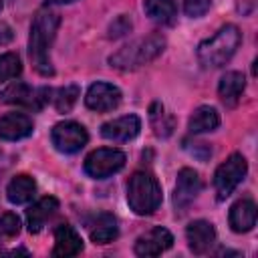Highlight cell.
<instances>
[{
	"instance_id": "obj_1",
	"label": "cell",
	"mask_w": 258,
	"mask_h": 258,
	"mask_svg": "<svg viewBox=\"0 0 258 258\" xmlns=\"http://www.w3.org/2000/svg\"><path fill=\"white\" fill-rule=\"evenodd\" d=\"M58 14L54 12H48V10H40L34 20H32V26H30V38H28V54H30V60L34 64V69L48 77L54 73L52 69V62H50V46H52V40L56 36V30H58Z\"/></svg>"
},
{
	"instance_id": "obj_2",
	"label": "cell",
	"mask_w": 258,
	"mask_h": 258,
	"mask_svg": "<svg viewBox=\"0 0 258 258\" xmlns=\"http://www.w3.org/2000/svg\"><path fill=\"white\" fill-rule=\"evenodd\" d=\"M163 48H165L163 34L153 32V34L137 38V40L125 44L123 48H119L117 52H113L109 56V64L119 71H135L147 62H151L153 58H157L163 52Z\"/></svg>"
},
{
	"instance_id": "obj_3",
	"label": "cell",
	"mask_w": 258,
	"mask_h": 258,
	"mask_svg": "<svg viewBox=\"0 0 258 258\" xmlns=\"http://www.w3.org/2000/svg\"><path fill=\"white\" fill-rule=\"evenodd\" d=\"M240 40H242V34L238 30V26H234V24L222 26L212 38L200 42V46H198L200 64L206 69L224 67L234 56L236 48L240 46Z\"/></svg>"
},
{
	"instance_id": "obj_4",
	"label": "cell",
	"mask_w": 258,
	"mask_h": 258,
	"mask_svg": "<svg viewBox=\"0 0 258 258\" xmlns=\"http://www.w3.org/2000/svg\"><path fill=\"white\" fill-rule=\"evenodd\" d=\"M161 185L147 171H135L127 183V202L137 216H149L161 206Z\"/></svg>"
},
{
	"instance_id": "obj_5",
	"label": "cell",
	"mask_w": 258,
	"mask_h": 258,
	"mask_svg": "<svg viewBox=\"0 0 258 258\" xmlns=\"http://www.w3.org/2000/svg\"><path fill=\"white\" fill-rule=\"evenodd\" d=\"M246 171H248V163L240 153H232L224 163H220L214 173V187H216L218 200H226L244 179Z\"/></svg>"
},
{
	"instance_id": "obj_6",
	"label": "cell",
	"mask_w": 258,
	"mask_h": 258,
	"mask_svg": "<svg viewBox=\"0 0 258 258\" xmlns=\"http://www.w3.org/2000/svg\"><path fill=\"white\" fill-rule=\"evenodd\" d=\"M125 161H127V157L123 151L101 147V149L91 151L85 157V173L95 179H105V177L117 173L119 169H123Z\"/></svg>"
},
{
	"instance_id": "obj_7",
	"label": "cell",
	"mask_w": 258,
	"mask_h": 258,
	"mask_svg": "<svg viewBox=\"0 0 258 258\" xmlns=\"http://www.w3.org/2000/svg\"><path fill=\"white\" fill-rule=\"evenodd\" d=\"M50 139H52V145L60 153H77L79 149H83L87 145L89 133L77 121H60L52 127Z\"/></svg>"
},
{
	"instance_id": "obj_8",
	"label": "cell",
	"mask_w": 258,
	"mask_h": 258,
	"mask_svg": "<svg viewBox=\"0 0 258 258\" xmlns=\"http://www.w3.org/2000/svg\"><path fill=\"white\" fill-rule=\"evenodd\" d=\"M52 91L42 87V89H32L26 83H12L10 87H6L0 93V101L2 103H10V105H22L26 109H34L38 111L44 103L50 101Z\"/></svg>"
},
{
	"instance_id": "obj_9",
	"label": "cell",
	"mask_w": 258,
	"mask_h": 258,
	"mask_svg": "<svg viewBox=\"0 0 258 258\" xmlns=\"http://www.w3.org/2000/svg\"><path fill=\"white\" fill-rule=\"evenodd\" d=\"M121 103V91L111 85V83H103L97 81L89 87L87 95H85V105L91 111L97 113H105V111H113L117 105Z\"/></svg>"
},
{
	"instance_id": "obj_10",
	"label": "cell",
	"mask_w": 258,
	"mask_h": 258,
	"mask_svg": "<svg viewBox=\"0 0 258 258\" xmlns=\"http://www.w3.org/2000/svg\"><path fill=\"white\" fill-rule=\"evenodd\" d=\"M171 246H173V236L169 234V230L155 226L147 234L135 240V254L137 256H159Z\"/></svg>"
},
{
	"instance_id": "obj_11",
	"label": "cell",
	"mask_w": 258,
	"mask_h": 258,
	"mask_svg": "<svg viewBox=\"0 0 258 258\" xmlns=\"http://www.w3.org/2000/svg\"><path fill=\"white\" fill-rule=\"evenodd\" d=\"M200 191H202V179H200V175L194 169H189V167L179 169L175 191H173V204H175V208L177 210L187 208L198 198Z\"/></svg>"
},
{
	"instance_id": "obj_12",
	"label": "cell",
	"mask_w": 258,
	"mask_h": 258,
	"mask_svg": "<svg viewBox=\"0 0 258 258\" xmlns=\"http://www.w3.org/2000/svg\"><path fill=\"white\" fill-rule=\"evenodd\" d=\"M139 129H141V121L137 115H123L103 123L101 135L109 141H129L139 133Z\"/></svg>"
},
{
	"instance_id": "obj_13",
	"label": "cell",
	"mask_w": 258,
	"mask_h": 258,
	"mask_svg": "<svg viewBox=\"0 0 258 258\" xmlns=\"http://www.w3.org/2000/svg\"><path fill=\"white\" fill-rule=\"evenodd\" d=\"M185 236H187L189 250L194 254L208 252L214 246V242H216V230H214V226L208 220H194L185 228Z\"/></svg>"
},
{
	"instance_id": "obj_14",
	"label": "cell",
	"mask_w": 258,
	"mask_h": 258,
	"mask_svg": "<svg viewBox=\"0 0 258 258\" xmlns=\"http://www.w3.org/2000/svg\"><path fill=\"white\" fill-rule=\"evenodd\" d=\"M83 250V240L77 234V230L69 224H60L54 230V248L52 256L56 258H67V256H77Z\"/></svg>"
},
{
	"instance_id": "obj_15",
	"label": "cell",
	"mask_w": 258,
	"mask_h": 258,
	"mask_svg": "<svg viewBox=\"0 0 258 258\" xmlns=\"http://www.w3.org/2000/svg\"><path fill=\"white\" fill-rule=\"evenodd\" d=\"M32 133V119L24 113H6L0 117V139L18 141Z\"/></svg>"
},
{
	"instance_id": "obj_16",
	"label": "cell",
	"mask_w": 258,
	"mask_h": 258,
	"mask_svg": "<svg viewBox=\"0 0 258 258\" xmlns=\"http://www.w3.org/2000/svg\"><path fill=\"white\" fill-rule=\"evenodd\" d=\"M58 210V200L52 196H44L38 202H34L28 210H26V226L30 230V234H36L42 230V226L46 224V220Z\"/></svg>"
},
{
	"instance_id": "obj_17",
	"label": "cell",
	"mask_w": 258,
	"mask_h": 258,
	"mask_svg": "<svg viewBox=\"0 0 258 258\" xmlns=\"http://www.w3.org/2000/svg\"><path fill=\"white\" fill-rule=\"evenodd\" d=\"M256 204L252 200H238L232 208H230V226L234 232L242 234V232H250L256 226Z\"/></svg>"
},
{
	"instance_id": "obj_18",
	"label": "cell",
	"mask_w": 258,
	"mask_h": 258,
	"mask_svg": "<svg viewBox=\"0 0 258 258\" xmlns=\"http://www.w3.org/2000/svg\"><path fill=\"white\" fill-rule=\"evenodd\" d=\"M244 87H246L244 75L238 73V71H228V73L220 79L218 95H220V99H222L228 107H234V105L238 103V99L242 97Z\"/></svg>"
},
{
	"instance_id": "obj_19",
	"label": "cell",
	"mask_w": 258,
	"mask_h": 258,
	"mask_svg": "<svg viewBox=\"0 0 258 258\" xmlns=\"http://www.w3.org/2000/svg\"><path fill=\"white\" fill-rule=\"evenodd\" d=\"M89 236L95 244H109L119 236L117 218L113 214H99L89 226Z\"/></svg>"
},
{
	"instance_id": "obj_20",
	"label": "cell",
	"mask_w": 258,
	"mask_h": 258,
	"mask_svg": "<svg viewBox=\"0 0 258 258\" xmlns=\"http://www.w3.org/2000/svg\"><path fill=\"white\" fill-rule=\"evenodd\" d=\"M218 125H220V115H218V111L214 109V107H210V105H202V107H198L194 113H191V117H189V121H187V129H189V133H208V131H214V129H218Z\"/></svg>"
},
{
	"instance_id": "obj_21",
	"label": "cell",
	"mask_w": 258,
	"mask_h": 258,
	"mask_svg": "<svg viewBox=\"0 0 258 258\" xmlns=\"http://www.w3.org/2000/svg\"><path fill=\"white\" fill-rule=\"evenodd\" d=\"M36 191V181L30 175H16L6 187V198L10 204H26Z\"/></svg>"
},
{
	"instance_id": "obj_22",
	"label": "cell",
	"mask_w": 258,
	"mask_h": 258,
	"mask_svg": "<svg viewBox=\"0 0 258 258\" xmlns=\"http://www.w3.org/2000/svg\"><path fill=\"white\" fill-rule=\"evenodd\" d=\"M149 123H151V129H153V133L159 137V139H165V137H169L171 133H173V129H175V121H173V117L165 111V107L161 105V103H151V107H149Z\"/></svg>"
},
{
	"instance_id": "obj_23",
	"label": "cell",
	"mask_w": 258,
	"mask_h": 258,
	"mask_svg": "<svg viewBox=\"0 0 258 258\" xmlns=\"http://www.w3.org/2000/svg\"><path fill=\"white\" fill-rule=\"evenodd\" d=\"M143 8L151 20L161 22V24H169L177 14L175 0H145Z\"/></svg>"
},
{
	"instance_id": "obj_24",
	"label": "cell",
	"mask_w": 258,
	"mask_h": 258,
	"mask_svg": "<svg viewBox=\"0 0 258 258\" xmlns=\"http://www.w3.org/2000/svg\"><path fill=\"white\" fill-rule=\"evenodd\" d=\"M52 95H54V97H50V99H52L56 111H58V113H69V111L73 109V105L77 103L81 91H79L77 85H64V87L52 91Z\"/></svg>"
},
{
	"instance_id": "obj_25",
	"label": "cell",
	"mask_w": 258,
	"mask_h": 258,
	"mask_svg": "<svg viewBox=\"0 0 258 258\" xmlns=\"http://www.w3.org/2000/svg\"><path fill=\"white\" fill-rule=\"evenodd\" d=\"M20 73H22V62H20V56L16 52L0 54V83L16 79Z\"/></svg>"
},
{
	"instance_id": "obj_26",
	"label": "cell",
	"mask_w": 258,
	"mask_h": 258,
	"mask_svg": "<svg viewBox=\"0 0 258 258\" xmlns=\"http://www.w3.org/2000/svg\"><path fill=\"white\" fill-rule=\"evenodd\" d=\"M18 232H20V220H18V216L12 214V212L2 214L0 216V234L12 238V236H18Z\"/></svg>"
},
{
	"instance_id": "obj_27",
	"label": "cell",
	"mask_w": 258,
	"mask_h": 258,
	"mask_svg": "<svg viewBox=\"0 0 258 258\" xmlns=\"http://www.w3.org/2000/svg\"><path fill=\"white\" fill-rule=\"evenodd\" d=\"M212 0H183V12L191 18H200L210 10Z\"/></svg>"
},
{
	"instance_id": "obj_28",
	"label": "cell",
	"mask_w": 258,
	"mask_h": 258,
	"mask_svg": "<svg viewBox=\"0 0 258 258\" xmlns=\"http://www.w3.org/2000/svg\"><path fill=\"white\" fill-rule=\"evenodd\" d=\"M129 30H131V20L127 16H119L109 26V38H119V36H123Z\"/></svg>"
},
{
	"instance_id": "obj_29",
	"label": "cell",
	"mask_w": 258,
	"mask_h": 258,
	"mask_svg": "<svg viewBox=\"0 0 258 258\" xmlns=\"http://www.w3.org/2000/svg\"><path fill=\"white\" fill-rule=\"evenodd\" d=\"M12 38H14L12 28H10L6 22H0V44H8Z\"/></svg>"
},
{
	"instance_id": "obj_30",
	"label": "cell",
	"mask_w": 258,
	"mask_h": 258,
	"mask_svg": "<svg viewBox=\"0 0 258 258\" xmlns=\"http://www.w3.org/2000/svg\"><path fill=\"white\" fill-rule=\"evenodd\" d=\"M46 2H52V4H64V2H73V0H46Z\"/></svg>"
},
{
	"instance_id": "obj_31",
	"label": "cell",
	"mask_w": 258,
	"mask_h": 258,
	"mask_svg": "<svg viewBox=\"0 0 258 258\" xmlns=\"http://www.w3.org/2000/svg\"><path fill=\"white\" fill-rule=\"evenodd\" d=\"M2 4H4V0H0V8H2Z\"/></svg>"
}]
</instances>
